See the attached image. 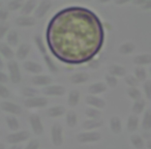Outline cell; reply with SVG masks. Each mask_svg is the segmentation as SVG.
<instances>
[{
  "label": "cell",
  "instance_id": "1",
  "mask_svg": "<svg viewBox=\"0 0 151 149\" xmlns=\"http://www.w3.org/2000/svg\"><path fill=\"white\" fill-rule=\"evenodd\" d=\"M47 42L56 58L68 64L90 61L104 44V28L99 19L84 7H68L51 20Z\"/></svg>",
  "mask_w": 151,
  "mask_h": 149
},
{
  "label": "cell",
  "instance_id": "2",
  "mask_svg": "<svg viewBox=\"0 0 151 149\" xmlns=\"http://www.w3.org/2000/svg\"><path fill=\"white\" fill-rule=\"evenodd\" d=\"M101 139V135L99 132H93V130H89V132H80L77 136V141L81 144H89V143H96Z\"/></svg>",
  "mask_w": 151,
  "mask_h": 149
},
{
  "label": "cell",
  "instance_id": "3",
  "mask_svg": "<svg viewBox=\"0 0 151 149\" xmlns=\"http://www.w3.org/2000/svg\"><path fill=\"white\" fill-rule=\"evenodd\" d=\"M51 142L56 147H59L63 144L62 126L57 122L53 124L52 128H51Z\"/></svg>",
  "mask_w": 151,
  "mask_h": 149
},
{
  "label": "cell",
  "instance_id": "4",
  "mask_svg": "<svg viewBox=\"0 0 151 149\" xmlns=\"http://www.w3.org/2000/svg\"><path fill=\"white\" fill-rule=\"evenodd\" d=\"M30 138V132L28 130H20L17 132H13L6 136L5 141L9 144H19L24 141H27Z\"/></svg>",
  "mask_w": 151,
  "mask_h": 149
},
{
  "label": "cell",
  "instance_id": "5",
  "mask_svg": "<svg viewBox=\"0 0 151 149\" xmlns=\"http://www.w3.org/2000/svg\"><path fill=\"white\" fill-rule=\"evenodd\" d=\"M29 122L31 128L33 130V132L36 136H40L44 132V125H42V122L40 120V116L36 115V114H32L29 117Z\"/></svg>",
  "mask_w": 151,
  "mask_h": 149
},
{
  "label": "cell",
  "instance_id": "6",
  "mask_svg": "<svg viewBox=\"0 0 151 149\" xmlns=\"http://www.w3.org/2000/svg\"><path fill=\"white\" fill-rule=\"evenodd\" d=\"M48 99L44 97H31L25 101V106L28 108H42L47 106Z\"/></svg>",
  "mask_w": 151,
  "mask_h": 149
},
{
  "label": "cell",
  "instance_id": "7",
  "mask_svg": "<svg viewBox=\"0 0 151 149\" xmlns=\"http://www.w3.org/2000/svg\"><path fill=\"white\" fill-rule=\"evenodd\" d=\"M104 124V121L101 120L99 118L97 119H88L86 121H84L82 123V127L86 130H93L95 128H99V127H101Z\"/></svg>",
  "mask_w": 151,
  "mask_h": 149
},
{
  "label": "cell",
  "instance_id": "8",
  "mask_svg": "<svg viewBox=\"0 0 151 149\" xmlns=\"http://www.w3.org/2000/svg\"><path fill=\"white\" fill-rule=\"evenodd\" d=\"M1 108H2V110H4L5 112L14 114V115H19L22 112L21 108H20L19 106L14 103H11V101H3V103L1 104Z\"/></svg>",
  "mask_w": 151,
  "mask_h": 149
},
{
  "label": "cell",
  "instance_id": "9",
  "mask_svg": "<svg viewBox=\"0 0 151 149\" xmlns=\"http://www.w3.org/2000/svg\"><path fill=\"white\" fill-rule=\"evenodd\" d=\"M110 128H111L112 132L114 135H119L121 134L122 130V123L121 120L118 116H113L110 119Z\"/></svg>",
  "mask_w": 151,
  "mask_h": 149
},
{
  "label": "cell",
  "instance_id": "10",
  "mask_svg": "<svg viewBox=\"0 0 151 149\" xmlns=\"http://www.w3.org/2000/svg\"><path fill=\"white\" fill-rule=\"evenodd\" d=\"M9 69L11 71V80L14 83H18L21 80V76H20V71L18 64L16 62H11L9 64Z\"/></svg>",
  "mask_w": 151,
  "mask_h": 149
},
{
  "label": "cell",
  "instance_id": "11",
  "mask_svg": "<svg viewBox=\"0 0 151 149\" xmlns=\"http://www.w3.org/2000/svg\"><path fill=\"white\" fill-rule=\"evenodd\" d=\"M129 141L132 143V145L136 149H143L145 146V140L142 136L138 134H132L129 138Z\"/></svg>",
  "mask_w": 151,
  "mask_h": 149
},
{
  "label": "cell",
  "instance_id": "12",
  "mask_svg": "<svg viewBox=\"0 0 151 149\" xmlns=\"http://www.w3.org/2000/svg\"><path fill=\"white\" fill-rule=\"evenodd\" d=\"M86 101L88 105L92 106L94 108H97V109H103L105 107V101L99 97H96V96H93V95H89V96L86 97Z\"/></svg>",
  "mask_w": 151,
  "mask_h": 149
},
{
  "label": "cell",
  "instance_id": "13",
  "mask_svg": "<svg viewBox=\"0 0 151 149\" xmlns=\"http://www.w3.org/2000/svg\"><path fill=\"white\" fill-rule=\"evenodd\" d=\"M65 89L62 86H49L44 89V93L48 95H62L64 94Z\"/></svg>",
  "mask_w": 151,
  "mask_h": 149
},
{
  "label": "cell",
  "instance_id": "14",
  "mask_svg": "<svg viewBox=\"0 0 151 149\" xmlns=\"http://www.w3.org/2000/svg\"><path fill=\"white\" fill-rule=\"evenodd\" d=\"M139 126V118L136 115H130L127 119V124H126V128H127L128 132H134L138 130Z\"/></svg>",
  "mask_w": 151,
  "mask_h": 149
},
{
  "label": "cell",
  "instance_id": "15",
  "mask_svg": "<svg viewBox=\"0 0 151 149\" xmlns=\"http://www.w3.org/2000/svg\"><path fill=\"white\" fill-rule=\"evenodd\" d=\"M64 113H65V109L62 106H55V107L50 108V109L47 111V115H48L49 117H53V118L62 116Z\"/></svg>",
  "mask_w": 151,
  "mask_h": 149
},
{
  "label": "cell",
  "instance_id": "16",
  "mask_svg": "<svg viewBox=\"0 0 151 149\" xmlns=\"http://www.w3.org/2000/svg\"><path fill=\"white\" fill-rule=\"evenodd\" d=\"M5 120H6L7 127L13 132H17L20 128V122L15 116H7Z\"/></svg>",
  "mask_w": 151,
  "mask_h": 149
},
{
  "label": "cell",
  "instance_id": "17",
  "mask_svg": "<svg viewBox=\"0 0 151 149\" xmlns=\"http://www.w3.org/2000/svg\"><path fill=\"white\" fill-rule=\"evenodd\" d=\"M52 82V79L48 76H35L32 78V83L35 85H48Z\"/></svg>",
  "mask_w": 151,
  "mask_h": 149
},
{
  "label": "cell",
  "instance_id": "18",
  "mask_svg": "<svg viewBox=\"0 0 151 149\" xmlns=\"http://www.w3.org/2000/svg\"><path fill=\"white\" fill-rule=\"evenodd\" d=\"M79 99H80V93L77 90H73L68 95V99H67V103L70 107H75L77 106V104L79 103Z\"/></svg>",
  "mask_w": 151,
  "mask_h": 149
},
{
  "label": "cell",
  "instance_id": "19",
  "mask_svg": "<svg viewBox=\"0 0 151 149\" xmlns=\"http://www.w3.org/2000/svg\"><path fill=\"white\" fill-rule=\"evenodd\" d=\"M65 120H66V123L69 127H75L76 124H77V120H78L77 119V114L73 111H68L66 113V118H65Z\"/></svg>",
  "mask_w": 151,
  "mask_h": 149
},
{
  "label": "cell",
  "instance_id": "20",
  "mask_svg": "<svg viewBox=\"0 0 151 149\" xmlns=\"http://www.w3.org/2000/svg\"><path fill=\"white\" fill-rule=\"evenodd\" d=\"M104 91H106V85L104 83H95L89 87V92L92 94H97V93L104 92Z\"/></svg>",
  "mask_w": 151,
  "mask_h": 149
},
{
  "label": "cell",
  "instance_id": "21",
  "mask_svg": "<svg viewBox=\"0 0 151 149\" xmlns=\"http://www.w3.org/2000/svg\"><path fill=\"white\" fill-rule=\"evenodd\" d=\"M142 128L145 130H149L151 128V111H148L145 113V116L142 120Z\"/></svg>",
  "mask_w": 151,
  "mask_h": 149
},
{
  "label": "cell",
  "instance_id": "22",
  "mask_svg": "<svg viewBox=\"0 0 151 149\" xmlns=\"http://www.w3.org/2000/svg\"><path fill=\"white\" fill-rule=\"evenodd\" d=\"M87 80H88V75H86V73H77V75H73L71 77V82L73 84H81Z\"/></svg>",
  "mask_w": 151,
  "mask_h": 149
},
{
  "label": "cell",
  "instance_id": "23",
  "mask_svg": "<svg viewBox=\"0 0 151 149\" xmlns=\"http://www.w3.org/2000/svg\"><path fill=\"white\" fill-rule=\"evenodd\" d=\"M25 68L27 71H31V73H38L42 71V66L37 63H34V62H27L25 63Z\"/></svg>",
  "mask_w": 151,
  "mask_h": 149
},
{
  "label": "cell",
  "instance_id": "24",
  "mask_svg": "<svg viewBox=\"0 0 151 149\" xmlns=\"http://www.w3.org/2000/svg\"><path fill=\"white\" fill-rule=\"evenodd\" d=\"M145 107V101H140V99H137L134 101V104L132 105V112L134 114H140L143 112Z\"/></svg>",
  "mask_w": 151,
  "mask_h": 149
},
{
  "label": "cell",
  "instance_id": "25",
  "mask_svg": "<svg viewBox=\"0 0 151 149\" xmlns=\"http://www.w3.org/2000/svg\"><path fill=\"white\" fill-rule=\"evenodd\" d=\"M85 113H86V115L88 116L89 118H91V119H97V118H99L101 115V111L95 109V108H88V109H86Z\"/></svg>",
  "mask_w": 151,
  "mask_h": 149
},
{
  "label": "cell",
  "instance_id": "26",
  "mask_svg": "<svg viewBox=\"0 0 151 149\" xmlns=\"http://www.w3.org/2000/svg\"><path fill=\"white\" fill-rule=\"evenodd\" d=\"M127 93L132 99H136V101L137 99H141V96H142V94H141L140 91H139L137 88H134V87H132V88L128 89Z\"/></svg>",
  "mask_w": 151,
  "mask_h": 149
},
{
  "label": "cell",
  "instance_id": "27",
  "mask_svg": "<svg viewBox=\"0 0 151 149\" xmlns=\"http://www.w3.org/2000/svg\"><path fill=\"white\" fill-rule=\"evenodd\" d=\"M110 71L115 76H123L124 73H125V69L121 66H113Z\"/></svg>",
  "mask_w": 151,
  "mask_h": 149
},
{
  "label": "cell",
  "instance_id": "28",
  "mask_svg": "<svg viewBox=\"0 0 151 149\" xmlns=\"http://www.w3.org/2000/svg\"><path fill=\"white\" fill-rule=\"evenodd\" d=\"M38 148H40V142H38V140L32 139V140L29 141V143L26 145L24 149H38Z\"/></svg>",
  "mask_w": 151,
  "mask_h": 149
},
{
  "label": "cell",
  "instance_id": "29",
  "mask_svg": "<svg viewBox=\"0 0 151 149\" xmlns=\"http://www.w3.org/2000/svg\"><path fill=\"white\" fill-rule=\"evenodd\" d=\"M23 93L26 95V96L31 97V96H33V95L36 94V90H35V89H33V88H29V87H27V88L23 89Z\"/></svg>",
  "mask_w": 151,
  "mask_h": 149
},
{
  "label": "cell",
  "instance_id": "30",
  "mask_svg": "<svg viewBox=\"0 0 151 149\" xmlns=\"http://www.w3.org/2000/svg\"><path fill=\"white\" fill-rule=\"evenodd\" d=\"M0 96L4 97V99H6V97L9 96V89H7L6 87L3 86V85H1V84H0Z\"/></svg>",
  "mask_w": 151,
  "mask_h": 149
},
{
  "label": "cell",
  "instance_id": "31",
  "mask_svg": "<svg viewBox=\"0 0 151 149\" xmlns=\"http://www.w3.org/2000/svg\"><path fill=\"white\" fill-rule=\"evenodd\" d=\"M106 80H107V83L111 87H115L117 85V80H116V78L114 76H107Z\"/></svg>",
  "mask_w": 151,
  "mask_h": 149
},
{
  "label": "cell",
  "instance_id": "32",
  "mask_svg": "<svg viewBox=\"0 0 151 149\" xmlns=\"http://www.w3.org/2000/svg\"><path fill=\"white\" fill-rule=\"evenodd\" d=\"M136 75H137V78H138L139 80H145V78H146V73H145V71L143 68L137 69Z\"/></svg>",
  "mask_w": 151,
  "mask_h": 149
},
{
  "label": "cell",
  "instance_id": "33",
  "mask_svg": "<svg viewBox=\"0 0 151 149\" xmlns=\"http://www.w3.org/2000/svg\"><path fill=\"white\" fill-rule=\"evenodd\" d=\"M136 62L139 63V64H146V63L150 62V58H149V56L138 57V58L136 59Z\"/></svg>",
  "mask_w": 151,
  "mask_h": 149
},
{
  "label": "cell",
  "instance_id": "34",
  "mask_svg": "<svg viewBox=\"0 0 151 149\" xmlns=\"http://www.w3.org/2000/svg\"><path fill=\"white\" fill-rule=\"evenodd\" d=\"M126 83H128L129 85H132V86H134V85L137 84V80L134 78V77L129 76L126 78Z\"/></svg>",
  "mask_w": 151,
  "mask_h": 149
},
{
  "label": "cell",
  "instance_id": "35",
  "mask_svg": "<svg viewBox=\"0 0 151 149\" xmlns=\"http://www.w3.org/2000/svg\"><path fill=\"white\" fill-rule=\"evenodd\" d=\"M145 90H146V94H147V97L150 99V91H151V88H150V82H147L145 84Z\"/></svg>",
  "mask_w": 151,
  "mask_h": 149
},
{
  "label": "cell",
  "instance_id": "36",
  "mask_svg": "<svg viewBox=\"0 0 151 149\" xmlns=\"http://www.w3.org/2000/svg\"><path fill=\"white\" fill-rule=\"evenodd\" d=\"M7 82V76L5 73H0V83H5Z\"/></svg>",
  "mask_w": 151,
  "mask_h": 149
},
{
  "label": "cell",
  "instance_id": "37",
  "mask_svg": "<svg viewBox=\"0 0 151 149\" xmlns=\"http://www.w3.org/2000/svg\"><path fill=\"white\" fill-rule=\"evenodd\" d=\"M9 149H23V147L19 144H13V146H12Z\"/></svg>",
  "mask_w": 151,
  "mask_h": 149
},
{
  "label": "cell",
  "instance_id": "38",
  "mask_svg": "<svg viewBox=\"0 0 151 149\" xmlns=\"http://www.w3.org/2000/svg\"><path fill=\"white\" fill-rule=\"evenodd\" d=\"M0 149H5L4 144H2V143H0Z\"/></svg>",
  "mask_w": 151,
  "mask_h": 149
},
{
  "label": "cell",
  "instance_id": "39",
  "mask_svg": "<svg viewBox=\"0 0 151 149\" xmlns=\"http://www.w3.org/2000/svg\"><path fill=\"white\" fill-rule=\"evenodd\" d=\"M2 67V62H1V60H0V68Z\"/></svg>",
  "mask_w": 151,
  "mask_h": 149
},
{
  "label": "cell",
  "instance_id": "40",
  "mask_svg": "<svg viewBox=\"0 0 151 149\" xmlns=\"http://www.w3.org/2000/svg\"><path fill=\"white\" fill-rule=\"evenodd\" d=\"M0 135H1V132H0Z\"/></svg>",
  "mask_w": 151,
  "mask_h": 149
}]
</instances>
